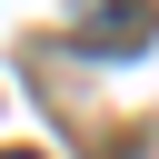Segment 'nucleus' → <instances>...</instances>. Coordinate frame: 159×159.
Returning a JSON list of instances; mask_svg holds the SVG:
<instances>
[{
  "instance_id": "obj_1",
  "label": "nucleus",
  "mask_w": 159,
  "mask_h": 159,
  "mask_svg": "<svg viewBox=\"0 0 159 159\" xmlns=\"http://www.w3.org/2000/svg\"><path fill=\"white\" fill-rule=\"evenodd\" d=\"M80 20L99 30V50H139V40H149V0H89Z\"/></svg>"
},
{
  "instance_id": "obj_2",
  "label": "nucleus",
  "mask_w": 159,
  "mask_h": 159,
  "mask_svg": "<svg viewBox=\"0 0 159 159\" xmlns=\"http://www.w3.org/2000/svg\"><path fill=\"white\" fill-rule=\"evenodd\" d=\"M0 159H30V149H0Z\"/></svg>"
}]
</instances>
